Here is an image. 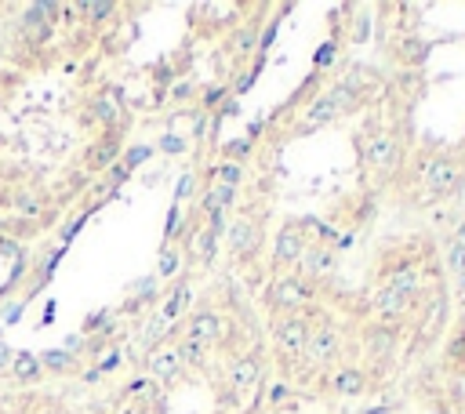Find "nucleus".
<instances>
[{
	"label": "nucleus",
	"instance_id": "nucleus-1",
	"mask_svg": "<svg viewBox=\"0 0 465 414\" xmlns=\"http://www.w3.org/2000/svg\"><path fill=\"white\" fill-rule=\"evenodd\" d=\"M461 186V164L458 160H433L426 167V189L429 196H451L454 189Z\"/></svg>",
	"mask_w": 465,
	"mask_h": 414
},
{
	"label": "nucleus",
	"instance_id": "nucleus-2",
	"mask_svg": "<svg viewBox=\"0 0 465 414\" xmlns=\"http://www.w3.org/2000/svg\"><path fill=\"white\" fill-rule=\"evenodd\" d=\"M309 298H313V287L302 276H284V280L273 283V291H269V302L277 305V309H302Z\"/></svg>",
	"mask_w": 465,
	"mask_h": 414
},
{
	"label": "nucleus",
	"instance_id": "nucleus-3",
	"mask_svg": "<svg viewBox=\"0 0 465 414\" xmlns=\"http://www.w3.org/2000/svg\"><path fill=\"white\" fill-rule=\"evenodd\" d=\"M222 320L215 316V313H207V309H200V313H193L189 316V323H185V342H193V345H211V342H218L222 338Z\"/></svg>",
	"mask_w": 465,
	"mask_h": 414
},
{
	"label": "nucleus",
	"instance_id": "nucleus-4",
	"mask_svg": "<svg viewBox=\"0 0 465 414\" xmlns=\"http://www.w3.org/2000/svg\"><path fill=\"white\" fill-rule=\"evenodd\" d=\"M367 164L382 167V171H396L404 164V149H400V142L393 135H374L367 142Z\"/></svg>",
	"mask_w": 465,
	"mask_h": 414
},
{
	"label": "nucleus",
	"instance_id": "nucleus-5",
	"mask_svg": "<svg viewBox=\"0 0 465 414\" xmlns=\"http://www.w3.org/2000/svg\"><path fill=\"white\" fill-rule=\"evenodd\" d=\"M309 335L313 331L306 327V320H299V316H287V320H280L277 327H273V338H277V345L284 349V353H302Z\"/></svg>",
	"mask_w": 465,
	"mask_h": 414
},
{
	"label": "nucleus",
	"instance_id": "nucleus-6",
	"mask_svg": "<svg viewBox=\"0 0 465 414\" xmlns=\"http://www.w3.org/2000/svg\"><path fill=\"white\" fill-rule=\"evenodd\" d=\"M306 236L299 233V226H284L280 233H277V251H273V258L277 261H284V266H291V261H299L302 254H306Z\"/></svg>",
	"mask_w": 465,
	"mask_h": 414
},
{
	"label": "nucleus",
	"instance_id": "nucleus-7",
	"mask_svg": "<svg viewBox=\"0 0 465 414\" xmlns=\"http://www.w3.org/2000/svg\"><path fill=\"white\" fill-rule=\"evenodd\" d=\"M258 244H262V233H258L255 222H247V218L232 222V229H229V247H232V254H255Z\"/></svg>",
	"mask_w": 465,
	"mask_h": 414
},
{
	"label": "nucleus",
	"instance_id": "nucleus-8",
	"mask_svg": "<svg viewBox=\"0 0 465 414\" xmlns=\"http://www.w3.org/2000/svg\"><path fill=\"white\" fill-rule=\"evenodd\" d=\"M145 367H150V375L160 378V382H175V378H178V370H182L178 356H175V353H167V349H153L150 360H145Z\"/></svg>",
	"mask_w": 465,
	"mask_h": 414
},
{
	"label": "nucleus",
	"instance_id": "nucleus-9",
	"mask_svg": "<svg viewBox=\"0 0 465 414\" xmlns=\"http://www.w3.org/2000/svg\"><path fill=\"white\" fill-rule=\"evenodd\" d=\"M338 113H334V109H331V102L320 95V98H316L309 109H306V117H302V124H299V131H302V135H313V131H320V127H327L331 120H334Z\"/></svg>",
	"mask_w": 465,
	"mask_h": 414
},
{
	"label": "nucleus",
	"instance_id": "nucleus-10",
	"mask_svg": "<svg viewBox=\"0 0 465 414\" xmlns=\"http://www.w3.org/2000/svg\"><path fill=\"white\" fill-rule=\"evenodd\" d=\"M306 353H309V360H316V363L331 360V356L338 353V335L331 331V327H324V331L309 335V342H306Z\"/></svg>",
	"mask_w": 465,
	"mask_h": 414
},
{
	"label": "nucleus",
	"instance_id": "nucleus-11",
	"mask_svg": "<svg viewBox=\"0 0 465 414\" xmlns=\"http://www.w3.org/2000/svg\"><path fill=\"white\" fill-rule=\"evenodd\" d=\"M229 375H232V385H237V389H251V385H258V378H262V360L258 356H240L237 363L229 367Z\"/></svg>",
	"mask_w": 465,
	"mask_h": 414
},
{
	"label": "nucleus",
	"instance_id": "nucleus-12",
	"mask_svg": "<svg viewBox=\"0 0 465 414\" xmlns=\"http://www.w3.org/2000/svg\"><path fill=\"white\" fill-rule=\"evenodd\" d=\"M302 258H306V269L313 276H334V269H338V258L331 247H306Z\"/></svg>",
	"mask_w": 465,
	"mask_h": 414
},
{
	"label": "nucleus",
	"instance_id": "nucleus-13",
	"mask_svg": "<svg viewBox=\"0 0 465 414\" xmlns=\"http://www.w3.org/2000/svg\"><path fill=\"white\" fill-rule=\"evenodd\" d=\"M364 389H367L364 370H356V367H342V370L334 375V392H338V396H360Z\"/></svg>",
	"mask_w": 465,
	"mask_h": 414
},
{
	"label": "nucleus",
	"instance_id": "nucleus-14",
	"mask_svg": "<svg viewBox=\"0 0 465 414\" xmlns=\"http://www.w3.org/2000/svg\"><path fill=\"white\" fill-rule=\"evenodd\" d=\"M324 98L331 102L334 113H349V109H356V102H360V95H356L353 84H334V87H327Z\"/></svg>",
	"mask_w": 465,
	"mask_h": 414
},
{
	"label": "nucleus",
	"instance_id": "nucleus-15",
	"mask_svg": "<svg viewBox=\"0 0 465 414\" xmlns=\"http://www.w3.org/2000/svg\"><path fill=\"white\" fill-rule=\"evenodd\" d=\"M386 287L396 291V295H404V298H411V295L421 291V273H418V269H396V273L389 276Z\"/></svg>",
	"mask_w": 465,
	"mask_h": 414
},
{
	"label": "nucleus",
	"instance_id": "nucleus-16",
	"mask_svg": "<svg viewBox=\"0 0 465 414\" xmlns=\"http://www.w3.org/2000/svg\"><path fill=\"white\" fill-rule=\"evenodd\" d=\"M11 370H15V378H18V382H37L40 375H44V367H40V360H37L33 353H15Z\"/></svg>",
	"mask_w": 465,
	"mask_h": 414
},
{
	"label": "nucleus",
	"instance_id": "nucleus-17",
	"mask_svg": "<svg viewBox=\"0 0 465 414\" xmlns=\"http://www.w3.org/2000/svg\"><path fill=\"white\" fill-rule=\"evenodd\" d=\"M232 200H237V189L215 182V186H211V193L204 196V211H207V214H211V211H225Z\"/></svg>",
	"mask_w": 465,
	"mask_h": 414
},
{
	"label": "nucleus",
	"instance_id": "nucleus-18",
	"mask_svg": "<svg viewBox=\"0 0 465 414\" xmlns=\"http://www.w3.org/2000/svg\"><path fill=\"white\" fill-rule=\"evenodd\" d=\"M407 302H411V298H404V295H396V291H389V287H386L382 295L374 298V309L382 313V316H400V313L407 309Z\"/></svg>",
	"mask_w": 465,
	"mask_h": 414
},
{
	"label": "nucleus",
	"instance_id": "nucleus-19",
	"mask_svg": "<svg viewBox=\"0 0 465 414\" xmlns=\"http://www.w3.org/2000/svg\"><path fill=\"white\" fill-rule=\"evenodd\" d=\"M40 367L44 370H58V375H66V370H77V360L70 353H62V349H48L44 356H37Z\"/></svg>",
	"mask_w": 465,
	"mask_h": 414
},
{
	"label": "nucleus",
	"instance_id": "nucleus-20",
	"mask_svg": "<svg viewBox=\"0 0 465 414\" xmlns=\"http://www.w3.org/2000/svg\"><path fill=\"white\" fill-rule=\"evenodd\" d=\"M117 138H105V142H98L91 153H88V164L91 167H113V160H117Z\"/></svg>",
	"mask_w": 465,
	"mask_h": 414
},
{
	"label": "nucleus",
	"instance_id": "nucleus-21",
	"mask_svg": "<svg viewBox=\"0 0 465 414\" xmlns=\"http://www.w3.org/2000/svg\"><path fill=\"white\" fill-rule=\"evenodd\" d=\"M367 345H371V353L389 356L393 349H396V331H389V327H378V331H371V335H367Z\"/></svg>",
	"mask_w": 465,
	"mask_h": 414
},
{
	"label": "nucleus",
	"instance_id": "nucleus-22",
	"mask_svg": "<svg viewBox=\"0 0 465 414\" xmlns=\"http://www.w3.org/2000/svg\"><path fill=\"white\" fill-rule=\"evenodd\" d=\"M95 117H98L102 124H110V120H117V117H120V105H117V95H113V91L95 98Z\"/></svg>",
	"mask_w": 465,
	"mask_h": 414
},
{
	"label": "nucleus",
	"instance_id": "nucleus-23",
	"mask_svg": "<svg viewBox=\"0 0 465 414\" xmlns=\"http://www.w3.org/2000/svg\"><path fill=\"white\" fill-rule=\"evenodd\" d=\"M22 33L30 44H40V40H48L51 33V22H37V18H22Z\"/></svg>",
	"mask_w": 465,
	"mask_h": 414
},
{
	"label": "nucleus",
	"instance_id": "nucleus-24",
	"mask_svg": "<svg viewBox=\"0 0 465 414\" xmlns=\"http://www.w3.org/2000/svg\"><path fill=\"white\" fill-rule=\"evenodd\" d=\"M77 11H84L91 22H102V18H110V15H113V4H110V0H91V4H80Z\"/></svg>",
	"mask_w": 465,
	"mask_h": 414
},
{
	"label": "nucleus",
	"instance_id": "nucleus-25",
	"mask_svg": "<svg viewBox=\"0 0 465 414\" xmlns=\"http://www.w3.org/2000/svg\"><path fill=\"white\" fill-rule=\"evenodd\" d=\"M185 302H189V287H185V283H178V287H175V298L167 302V309H164V320H175V316L185 309Z\"/></svg>",
	"mask_w": 465,
	"mask_h": 414
},
{
	"label": "nucleus",
	"instance_id": "nucleus-26",
	"mask_svg": "<svg viewBox=\"0 0 465 414\" xmlns=\"http://www.w3.org/2000/svg\"><path fill=\"white\" fill-rule=\"evenodd\" d=\"M251 149H255L251 138H232V142H225V157H232V164H237L240 157H251Z\"/></svg>",
	"mask_w": 465,
	"mask_h": 414
},
{
	"label": "nucleus",
	"instance_id": "nucleus-27",
	"mask_svg": "<svg viewBox=\"0 0 465 414\" xmlns=\"http://www.w3.org/2000/svg\"><path fill=\"white\" fill-rule=\"evenodd\" d=\"M215 174H218V182H222V186H232V189H237V182L244 179L240 164H232V160H229V164H222V167H218Z\"/></svg>",
	"mask_w": 465,
	"mask_h": 414
},
{
	"label": "nucleus",
	"instance_id": "nucleus-28",
	"mask_svg": "<svg viewBox=\"0 0 465 414\" xmlns=\"http://www.w3.org/2000/svg\"><path fill=\"white\" fill-rule=\"evenodd\" d=\"M175 356H178V363H193V367H197V363L204 360V349H200V345H193V342H182Z\"/></svg>",
	"mask_w": 465,
	"mask_h": 414
},
{
	"label": "nucleus",
	"instance_id": "nucleus-29",
	"mask_svg": "<svg viewBox=\"0 0 465 414\" xmlns=\"http://www.w3.org/2000/svg\"><path fill=\"white\" fill-rule=\"evenodd\" d=\"M215 233H211V229H204L200 233V240H197V254H200V261H211V258H215Z\"/></svg>",
	"mask_w": 465,
	"mask_h": 414
},
{
	"label": "nucleus",
	"instance_id": "nucleus-30",
	"mask_svg": "<svg viewBox=\"0 0 465 414\" xmlns=\"http://www.w3.org/2000/svg\"><path fill=\"white\" fill-rule=\"evenodd\" d=\"M447 266L465 273V244H461V240H454V244L447 247Z\"/></svg>",
	"mask_w": 465,
	"mask_h": 414
},
{
	"label": "nucleus",
	"instance_id": "nucleus-31",
	"mask_svg": "<svg viewBox=\"0 0 465 414\" xmlns=\"http://www.w3.org/2000/svg\"><path fill=\"white\" fill-rule=\"evenodd\" d=\"M400 55H404L407 62H421V58L429 55V48H426L421 40H407V44H404V51H400Z\"/></svg>",
	"mask_w": 465,
	"mask_h": 414
},
{
	"label": "nucleus",
	"instance_id": "nucleus-32",
	"mask_svg": "<svg viewBox=\"0 0 465 414\" xmlns=\"http://www.w3.org/2000/svg\"><path fill=\"white\" fill-rule=\"evenodd\" d=\"M371 37V18L360 15V18H353V44H364Z\"/></svg>",
	"mask_w": 465,
	"mask_h": 414
},
{
	"label": "nucleus",
	"instance_id": "nucleus-33",
	"mask_svg": "<svg viewBox=\"0 0 465 414\" xmlns=\"http://www.w3.org/2000/svg\"><path fill=\"white\" fill-rule=\"evenodd\" d=\"M55 15H58L55 4H33V8L26 11V18H37V22H51Z\"/></svg>",
	"mask_w": 465,
	"mask_h": 414
},
{
	"label": "nucleus",
	"instance_id": "nucleus-34",
	"mask_svg": "<svg viewBox=\"0 0 465 414\" xmlns=\"http://www.w3.org/2000/svg\"><path fill=\"white\" fill-rule=\"evenodd\" d=\"M150 157H153L150 145H135V149H128V160H124V164H128V167H138L142 160H150Z\"/></svg>",
	"mask_w": 465,
	"mask_h": 414
},
{
	"label": "nucleus",
	"instance_id": "nucleus-35",
	"mask_svg": "<svg viewBox=\"0 0 465 414\" xmlns=\"http://www.w3.org/2000/svg\"><path fill=\"white\" fill-rule=\"evenodd\" d=\"M334 51H338L334 40H324L320 51H316V65H320V70H324V65H331V62H334Z\"/></svg>",
	"mask_w": 465,
	"mask_h": 414
},
{
	"label": "nucleus",
	"instance_id": "nucleus-36",
	"mask_svg": "<svg viewBox=\"0 0 465 414\" xmlns=\"http://www.w3.org/2000/svg\"><path fill=\"white\" fill-rule=\"evenodd\" d=\"M251 48H255V37H251L247 30H240L237 37H232V51H237V55H244V51H251Z\"/></svg>",
	"mask_w": 465,
	"mask_h": 414
},
{
	"label": "nucleus",
	"instance_id": "nucleus-37",
	"mask_svg": "<svg viewBox=\"0 0 465 414\" xmlns=\"http://www.w3.org/2000/svg\"><path fill=\"white\" fill-rule=\"evenodd\" d=\"M277 30H280V18H273L269 26H266V33H262V40H258V51H262V55L269 51V44L277 40Z\"/></svg>",
	"mask_w": 465,
	"mask_h": 414
},
{
	"label": "nucleus",
	"instance_id": "nucleus-38",
	"mask_svg": "<svg viewBox=\"0 0 465 414\" xmlns=\"http://www.w3.org/2000/svg\"><path fill=\"white\" fill-rule=\"evenodd\" d=\"M218 102H225V87L218 84V87H207L204 91V109H215Z\"/></svg>",
	"mask_w": 465,
	"mask_h": 414
},
{
	"label": "nucleus",
	"instance_id": "nucleus-39",
	"mask_svg": "<svg viewBox=\"0 0 465 414\" xmlns=\"http://www.w3.org/2000/svg\"><path fill=\"white\" fill-rule=\"evenodd\" d=\"M175 269H178V254L175 251H164L160 254V276H171Z\"/></svg>",
	"mask_w": 465,
	"mask_h": 414
},
{
	"label": "nucleus",
	"instance_id": "nucleus-40",
	"mask_svg": "<svg viewBox=\"0 0 465 414\" xmlns=\"http://www.w3.org/2000/svg\"><path fill=\"white\" fill-rule=\"evenodd\" d=\"M0 254H4V258H15V261H18V258H22V247H18V244H15V240H8V236H0Z\"/></svg>",
	"mask_w": 465,
	"mask_h": 414
},
{
	"label": "nucleus",
	"instance_id": "nucleus-41",
	"mask_svg": "<svg viewBox=\"0 0 465 414\" xmlns=\"http://www.w3.org/2000/svg\"><path fill=\"white\" fill-rule=\"evenodd\" d=\"M189 193H193V174H182L178 186H175V204H178V200H185Z\"/></svg>",
	"mask_w": 465,
	"mask_h": 414
},
{
	"label": "nucleus",
	"instance_id": "nucleus-42",
	"mask_svg": "<svg viewBox=\"0 0 465 414\" xmlns=\"http://www.w3.org/2000/svg\"><path fill=\"white\" fill-rule=\"evenodd\" d=\"M128 174H131V167H128V164H113V167H110V186L117 189L124 179H128Z\"/></svg>",
	"mask_w": 465,
	"mask_h": 414
},
{
	"label": "nucleus",
	"instance_id": "nucleus-43",
	"mask_svg": "<svg viewBox=\"0 0 465 414\" xmlns=\"http://www.w3.org/2000/svg\"><path fill=\"white\" fill-rule=\"evenodd\" d=\"M178 226H182V214H178V204H175L171 211H167V226H164V233H167V236H175Z\"/></svg>",
	"mask_w": 465,
	"mask_h": 414
},
{
	"label": "nucleus",
	"instance_id": "nucleus-44",
	"mask_svg": "<svg viewBox=\"0 0 465 414\" xmlns=\"http://www.w3.org/2000/svg\"><path fill=\"white\" fill-rule=\"evenodd\" d=\"M22 320V302H8L4 305V323H18Z\"/></svg>",
	"mask_w": 465,
	"mask_h": 414
},
{
	"label": "nucleus",
	"instance_id": "nucleus-45",
	"mask_svg": "<svg viewBox=\"0 0 465 414\" xmlns=\"http://www.w3.org/2000/svg\"><path fill=\"white\" fill-rule=\"evenodd\" d=\"M207 229L218 236V233L225 229V211H211V218H207Z\"/></svg>",
	"mask_w": 465,
	"mask_h": 414
},
{
	"label": "nucleus",
	"instance_id": "nucleus-46",
	"mask_svg": "<svg viewBox=\"0 0 465 414\" xmlns=\"http://www.w3.org/2000/svg\"><path fill=\"white\" fill-rule=\"evenodd\" d=\"M287 400V385L284 382H277V385H269V403L277 407V403H284Z\"/></svg>",
	"mask_w": 465,
	"mask_h": 414
},
{
	"label": "nucleus",
	"instance_id": "nucleus-47",
	"mask_svg": "<svg viewBox=\"0 0 465 414\" xmlns=\"http://www.w3.org/2000/svg\"><path fill=\"white\" fill-rule=\"evenodd\" d=\"M160 149H164V153H182V149H185V142H182V138H175V135H167V138H160Z\"/></svg>",
	"mask_w": 465,
	"mask_h": 414
},
{
	"label": "nucleus",
	"instance_id": "nucleus-48",
	"mask_svg": "<svg viewBox=\"0 0 465 414\" xmlns=\"http://www.w3.org/2000/svg\"><path fill=\"white\" fill-rule=\"evenodd\" d=\"M80 349H84V338H77V335H70L66 342H62V353H70V356H77Z\"/></svg>",
	"mask_w": 465,
	"mask_h": 414
},
{
	"label": "nucleus",
	"instance_id": "nucleus-49",
	"mask_svg": "<svg viewBox=\"0 0 465 414\" xmlns=\"http://www.w3.org/2000/svg\"><path fill=\"white\" fill-rule=\"evenodd\" d=\"M11 360H15V349L0 342V370H11Z\"/></svg>",
	"mask_w": 465,
	"mask_h": 414
},
{
	"label": "nucleus",
	"instance_id": "nucleus-50",
	"mask_svg": "<svg viewBox=\"0 0 465 414\" xmlns=\"http://www.w3.org/2000/svg\"><path fill=\"white\" fill-rule=\"evenodd\" d=\"M135 295H138V298H150V295H153V276H142V280L135 283Z\"/></svg>",
	"mask_w": 465,
	"mask_h": 414
},
{
	"label": "nucleus",
	"instance_id": "nucleus-51",
	"mask_svg": "<svg viewBox=\"0 0 465 414\" xmlns=\"http://www.w3.org/2000/svg\"><path fill=\"white\" fill-rule=\"evenodd\" d=\"M18 207H22V211H37L40 207V200H37V196L33 193H22V196H18V200H15Z\"/></svg>",
	"mask_w": 465,
	"mask_h": 414
},
{
	"label": "nucleus",
	"instance_id": "nucleus-52",
	"mask_svg": "<svg viewBox=\"0 0 465 414\" xmlns=\"http://www.w3.org/2000/svg\"><path fill=\"white\" fill-rule=\"evenodd\" d=\"M84 222H88V214H84V218H77L73 226H66V229H62V240H73V236L80 233V226H84Z\"/></svg>",
	"mask_w": 465,
	"mask_h": 414
},
{
	"label": "nucleus",
	"instance_id": "nucleus-53",
	"mask_svg": "<svg viewBox=\"0 0 465 414\" xmlns=\"http://www.w3.org/2000/svg\"><path fill=\"white\" fill-rule=\"evenodd\" d=\"M117 363H120V353H110V356H105V363H102L98 370H102V375H105V370H113Z\"/></svg>",
	"mask_w": 465,
	"mask_h": 414
},
{
	"label": "nucleus",
	"instance_id": "nucleus-54",
	"mask_svg": "<svg viewBox=\"0 0 465 414\" xmlns=\"http://www.w3.org/2000/svg\"><path fill=\"white\" fill-rule=\"evenodd\" d=\"M232 113H240V105H237V102H232V98H229V102L222 105V113H218V120H222V117H232Z\"/></svg>",
	"mask_w": 465,
	"mask_h": 414
},
{
	"label": "nucleus",
	"instance_id": "nucleus-55",
	"mask_svg": "<svg viewBox=\"0 0 465 414\" xmlns=\"http://www.w3.org/2000/svg\"><path fill=\"white\" fill-rule=\"evenodd\" d=\"M189 95H193V84H178L175 87V98H189Z\"/></svg>",
	"mask_w": 465,
	"mask_h": 414
},
{
	"label": "nucleus",
	"instance_id": "nucleus-56",
	"mask_svg": "<svg viewBox=\"0 0 465 414\" xmlns=\"http://www.w3.org/2000/svg\"><path fill=\"white\" fill-rule=\"evenodd\" d=\"M102 320H105V313H95V316H88V327H98Z\"/></svg>",
	"mask_w": 465,
	"mask_h": 414
},
{
	"label": "nucleus",
	"instance_id": "nucleus-57",
	"mask_svg": "<svg viewBox=\"0 0 465 414\" xmlns=\"http://www.w3.org/2000/svg\"><path fill=\"white\" fill-rule=\"evenodd\" d=\"M458 236H461V244H465V222H461V226H458Z\"/></svg>",
	"mask_w": 465,
	"mask_h": 414
},
{
	"label": "nucleus",
	"instance_id": "nucleus-58",
	"mask_svg": "<svg viewBox=\"0 0 465 414\" xmlns=\"http://www.w3.org/2000/svg\"><path fill=\"white\" fill-rule=\"evenodd\" d=\"M461 287H465V273H461Z\"/></svg>",
	"mask_w": 465,
	"mask_h": 414
}]
</instances>
